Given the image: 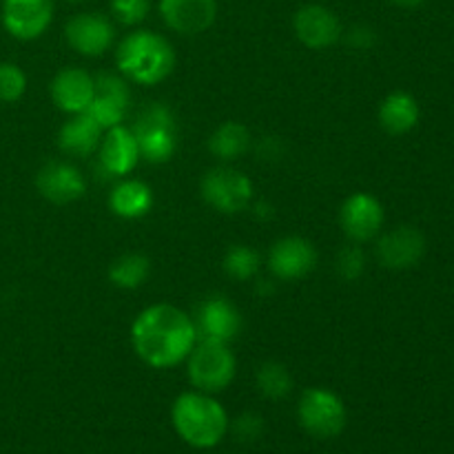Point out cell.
<instances>
[{
	"label": "cell",
	"mask_w": 454,
	"mask_h": 454,
	"mask_svg": "<svg viewBox=\"0 0 454 454\" xmlns=\"http://www.w3.org/2000/svg\"><path fill=\"white\" fill-rule=\"evenodd\" d=\"M198 344V331L189 313L173 304H153L131 324V346L151 368L167 371L186 362Z\"/></svg>",
	"instance_id": "1"
},
{
	"label": "cell",
	"mask_w": 454,
	"mask_h": 454,
	"mask_svg": "<svg viewBox=\"0 0 454 454\" xmlns=\"http://www.w3.org/2000/svg\"><path fill=\"white\" fill-rule=\"evenodd\" d=\"M171 424L186 446L211 450L226 437L231 419L224 406L213 395L193 390V393H182L173 402Z\"/></svg>",
	"instance_id": "2"
},
{
	"label": "cell",
	"mask_w": 454,
	"mask_h": 454,
	"mask_svg": "<svg viewBox=\"0 0 454 454\" xmlns=\"http://www.w3.org/2000/svg\"><path fill=\"white\" fill-rule=\"evenodd\" d=\"M115 62L124 78L137 84H158L176 69V51L164 35L149 29H137L124 35L115 51Z\"/></svg>",
	"instance_id": "3"
},
{
	"label": "cell",
	"mask_w": 454,
	"mask_h": 454,
	"mask_svg": "<svg viewBox=\"0 0 454 454\" xmlns=\"http://www.w3.org/2000/svg\"><path fill=\"white\" fill-rule=\"evenodd\" d=\"M235 371H238V364L224 341L198 340L186 357V372H189L191 384L200 393L217 395L226 390L233 384Z\"/></svg>",
	"instance_id": "4"
},
{
	"label": "cell",
	"mask_w": 454,
	"mask_h": 454,
	"mask_svg": "<svg viewBox=\"0 0 454 454\" xmlns=\"http://www.w3.org/2000/svg\"><path fill=\"white\" fill-rule=\"evenodd\" d=\"M129 129L136 136L140 160H146L151 164H164L176 153L177 129L168 106L158 105V102L145 106Z\"/></svg>",
	"instance_id": "5"
},
{
	"label": "cell",
	"mask_w": 454,
	"mask_h": 454,
	"mask_svg": "<svg viewBox=\"0 0 454 454\" xmlns=\"http://www.w3.org/2000/svg\"><path fill=\"white\" fill-rule=\"evenodd\" d=\"M300 426L315 439H333L344 433L348 411L344 399L328 388H309L297 403Z\"/></svg>",
	"instance_id": "6"
},
{
	"label": "cell",
	"mask_w": 454,
	"mask_h": 454,
	"mask_svg": "<svg viewBox=\"0 0 454 454\" xmlns=\"http://www.w3.org/2000/svg\"><path fill=\"white\" fill-rule=\"evenodd\" d=\"M200 191L208 207L217 213L235 215L247 211L253 200V182L244 173L231 167H217L207 171L200 182Z\"/></svg>",
	"instance_id": "7"
},
{
	"label": "cell",
	"mask_w": 454,
	"mask_h": 454,
	"mask_svg": "<svg viewBox=\"0 0 454 454\" xmlns=\"http://www.w3.org/2000/svg\"><path fill=\"white\" fill-rule=\"evenodd\" d=\"M386 213L380 200L371 193H357L348 195L340 208V224L346 238L353 242H368V239L377 238L384 226Z\"/></svg>",
	"instance_id": "8"
},
{
	"label": "cell",
	"mask_w": 454,
	"mask_h": 454,
	"mask_svg": "<svg viewBox=\"0 0 454 454\" xmlns=\"http://www.w3.org/2000/svg\"><path fill=\"white\" fill-rule=\"evenodd\" d=\"M317 266V251L313 242L300 235L278 239L269 251V270L282 282H295L313 273Z\"/></svg>",
	"instance_id": "9"
},
{
	"label": "cell",
	"mask_w": 454,
	"mask_h": 454,
	"mask_svg": "<svg viewBox=\"0 0 454 454\" xmlns=\"http://www.w3.org/2000/svg\"><path fill=\"white\" fill-rule=\"evenodd\" d=\"M53 20V0H3V27L18 40H35Z\"/></svg>",
	"instance_id": "10"
},
{
	"label": "cell",
	"mask_w": 454,
	"mask_h": 454,
	"mask_svg": "<svg viewBox=\"0 0 454 454\" xmlns=\"http://www.w3.org/2000/svg\"><path fill=\"white\" fill-rule=\"evenodd\" d=\"M293 29L304 47L317 49V51L333 47L344 34L337 13L324 4H304L297 9L293 18Z\"/></svg>",
	"instance_id": "11"
},
{
	"label": "cell",
	"mask_w": 454,
	"mask_h": 454,
	"mask_svg": "<svg viewBox=\"0 0 454 454\" xmlns=\"http://www.w3.org/2000/svg\"><path fill=\"white\" fill-rule=\"evenodd\" d=\"M65 38L74 51L96 58L111 49L115 40V27L102 13H78L65 25Z\"/></svg>",
	"instance_id": "12"
},
{
	"label": "cell",
	"mask_w": 454,
	"mask_h": 454,
	"mask_svg": "<svg viewBox=\"0 0 454 454\" xmlns=\"http://www.w3.org/2000/svg\"><path fill=\"white\" fill-rule=\"evenodd\" d=\"M93 82H96V91H93V100L87 114L105 131L122 124L129 105H131V91H129L127 82L114 74H100L98 78H93Z\"/></svg>",
	"instance_id": "13"
},
{
	"label": "cell",
	"mask_w": 454,
	"mask_h": 454,
	"mask_svg": "<svg viewBox=\"0 0 454 454\" xmlns=\"http://www.w3.org/2000/svg\"><path fill=\"white\" fill-rule=\"evenodd\" d=\"M426 253V238L415 226H397L388 231L377 242V260L381 266L393 270L412 269Z\"/></svg>",
	"instance_id": "14"
},
{
	"label": "cell",
	"mask_w": 454,
	"mask_h": 454,
	"mask_svg": "<svg viewBox=\"0 0 454 454\" xmlns=\"http://www.w3.org/2000/svg\"><path fill=\"white\" fill-rule=\"evenodd\" d=\"M193 322L195 331H198V340H213L229 344L242 331V315H239L238 306L220 295L204 300L200 304L198 313H195Z\"/></svg>",
	"instance_id": "15"
},
{
	"label": "cell",
	"mask_w": 454,
	"mask_h": 454,
	"mask_svg": "<svg viewBox=\"0 0 454 454\" xmlns=\"http://www.w3.org/2000/svg\"><path fill=\"white\" fill-rule=\"evenodd\" d=\"M164 25L180 35H198L213 27L217 18L215 0H160Z\"/></svg>",
	"instance_id": "16"
},
{
	"label": "cell",
	"mask_w": 454,
	"mask_h": 454,
	"mask_svg": "<svg viewBox=\"0 0 454 454\" xmlns=\"http://www.w3.org/2000/svg\"><path fill=\"white\" fill-rule=\"evenodd\" d=\"M35 189L51 204H71L78 202L87 193V180L69 162H49L35 176Z\"/></svg>",
	"instance_id": "17"
},
{
	"label": "cell",
	"mask_w": 454,
	"mask_h": 454,
	"mask_svg": "<svg viewBox=\"0 0 454 454\" xmlns=\"http://www.w3.org/2000/svg\"><path fill=\"white\" fill-rule=\"evenodd\" d=\"M51 100L65 114H84L93 100V91H96V82L93 75L87 74L78 67H67V69L58 71L56 78L51 80Z\"/></svg>",
	"instance_id": "18"
},
{
	"label": "cell",
	"mask_w": 454,
	"mask_h": 454,
	"mask_svg": "<svg viewBox=\"0 0 454 454\" xmlns=\"http://www.w3.org/2000/svg\"><path fill=\"white\" fill-rule=\"evenodd\" d=\"M98 151H100L102 168L115 177L129 176L136 168V164L140 162L136 136L131 133V129L122 127V124L106 129V136H102Z\"/></svg>",
	"instance_id": "19"
},
{
	"label": "cell",
	"mask_w": 454,
	"mask_h": 454,
	"mask_svg": "<svg viewBox=\"0 0 454 454\" xmlns=\"http://www.w3.org/2000/svg\"><path fill=\"white\" fill-rule=\"evenodd\" d=\"M102 131L105 129L87 111L75 114L58 131V146H60L62 153H69L74 158H87L100 149Z\"/></svg>",
	"instance_id": "20"
},
{
	"label": "cell",
	"mask_w": 454,
	"mask_h": 454,
	"mask_svg": "<svg viewBox=\"0 0 454 454\" xmlns=\"http://www.w3.org/2000/svg\"><path fill=\"white\" fill-rule=\"evenodd\" d=\"M153 191L140 180H124L114 186L109 195V208L122 220H137L153 208Z\"/></svg>",
	"instance_id": "21"
},
{
	"label": "cell",
	"mask_w": 454,
	"mask_h": 454,
	"mask_svg": "<svg viewBox=\"0 0 454 454\" xmlns=\"http://www.w3.org/2000/svg\"><path fill=\"white\" fill-rule=\"evenodd\" d=\"M419 105L406 91L390 93L380 105V124L390 136H403V133L412 131L419 122Z\"/></svg>",
	"instance_id": "22"
},
{
	"label": "cell",
	"mask_w": 454,
	"mask_h": 454,
	"mask_svg": "<svg viewBox=\"0 0 454 454\" xmlns=\"http://www.w3.org/2000/svg\"><path fill=\"white\" fill-rule=\"evenodd\" d=\"M248 149H251V133L239 122L220 124L208 137V151L224 162L242 158Z\"/></svg>",
	"instance_id": "23"
},
{
	"label": "cell",
	"mask_w": 454,
	"mask_h": 454,
	"mask_svg": "<svg viewBox=\"0 0 454 454\" xmlns=\"http://www.w3.org/2000/svg\"><path fill=\"white\" fill-rule=\"evenodd\" d=\"M151 275V260L142 253H124L109 266V282L122 291L142 286Z\"/></svg>",
	"instance_id": "24"
},
{
	"label": "cell",
	"mask_w": 454,
	"mask_h": 454,
	"mask_svg": "<svg viewBox=\"0 0 454 454\" xmlns=\"http://www.w3.org/2000/svg\"><path fill=\"white\" fill-rule=\"evenodd\" d=\"M257 390L264 395L266 399H286L293 393V375L284 364L279 362H266L257 368L255 375Z\"/></svg>",
	"instance_id": "25"
},
{
	"label": "cell",
	"mask_w": 454,
	"mask_h": 454,
	"mask_svg": "<svg viewBox=\"0 0 454 454\" xmlns=\"http://www.w3.org/2000/svg\"><path fill=\"white\" fill-rule=\"evenodd\" d=\"M224 270L238 282L253 279L260 270V253L247 244H233L224 255Z\"/></svg>",
	"instance_id": "26"
},
{
	"label": "cell",
	"mask_w": 454,
	"mask_h": 454,
	"mask_svg": "<svg viewBox=\"0 0 454 454\" xmlns=\"http://www.w3.org/2000/svg\"><path fill=\"white\" fill-rule=\"evenodd\" d=\"M27 91V75L13 62H0V102H18Z\"/></svg>",
	"instance_id": "27"
},
{
	"label": "cell",
	"mask_w": 454,
	"mask_h": 454,
	"mask_svg": "<svg viewBox=\"0 0 454 454\" xmlns=\"http://www.w3.org/2000/svg\"><path fill=\"white\" fill-rule=\"evenodd\" d=\"M366 270V255H364L362 247L357 242L346 244L337 255V273L346 279V282H355Z\"/></svg>",
	"instance_id": "28"
},
{
	"label": "cell",
	"mask_w": 454,
	"mask_h": 454,
	"mask_svg": "<svg viewBox=\"0 0 454 454\" xmlns=\"http://www.w3.org/2000/svg\"><path fill=\"white\" fill-rule=\"evenodd\" d=\"M151 0H111V13L124 27H136L149 16Z\"/></svg>",
	"instance_id": "29"
},
{
	"label": "cell",
	"mask_w": 454,
	"mask_h": 454,
	"mask_svg": "<svg viewBox=\"0 0 454 454\" xmlns=\"http://www.w3.org/2000/svg\"><path fill=\"white\" fill-rule=\"evenodd\" d=\"M229 430L235 434L238 442L253 443L262 437V433H264V419H262L260 415H255V412H244V415H239L238 419L229 426Z\"/></svg>",
	"instance_id": "30"
},
{
	"label": "cell",
	"mask_w": 454,
	"mask_h": 454,
	"mask_svg": "<svg viewBox=\"0 0 454 454\" xmlns=\"http://www.w3.org/2000/svg\"><path fill=\"white\" fill-rule=\"evenodd\" d=\"M348 43L353 44L355 49H371L375 44V31L371 27H355L353 31L348 34Z\"/></svg>",
	"instance_id": "31"
},
{
	"label": "cell",
	"mask_w": 454,
	"mask_h": 454,
	"mask_svg": "<svg viewBox=\"0 0 454 454\" xmlns=\"http://www.w3.org/2000/svg\"><path fill=\"white\" fill-rule=\"evenodd\" d=\"M390 3L397 4V7H402V9H415V7H419V4H424L426 0H390Z\"/></svg>",
	"instance_id": "32"
},
{
	"label": "cell",
	"mask_w": 454,
	"mask_h": 454,
	"mask_svg": "<svg viewBox=\"0 0 454 454\" xmlns=\"http://www.w3.org/2000/svg\"><path fill=\"white\" fill-rule=\"evenodd\" d=\"M69 3H82V0H69Z\"/></svg>",
	"instance_id": "33"
}]
</instances>
